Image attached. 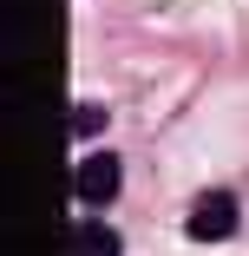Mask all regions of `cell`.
<instances>
[{"mask_svg": "<svg viewBox=\"0 0 249 256\" xmlns=\"http://www.w3.org/2000/svg\"><path fill=\"white\" fill-rule=\"evenodd\" d=\"M236 224H243L236 190H204V197L190 204V236L197 243H223V236H236Z\"/></svg>", "mask_w": 249, "mask_h": 256, "instance_id": "obj_1", "label": "cell"}, {"mask_svg": "<svg viewBox=\"0 0 249 256\" xmlns=\"http://www.w3.org/2000/svg\"><path fill=\"white\" fill-rule=\"evenodd\" d=\"M72 132H79V138L105 132V106H72Z\"/></svg>", "mask_w": 249, "mask_h": 256, "instance_id": "obj_4", "label": "cell"}, {"mask_svg": "<svg viewBox=\"0 0 249 256\" xmlns=\"http://www.w3.org/2000/svg\"><path fill=\"white\" fill-rule=\"evenodd\" d=\"M125 243H118V230L112 224H79L72 230V256H118Z\"/></svg>", "mask_w": 249, "mask_h": 256, "instance_id": "obj_3", "label": "cell"}, {"mask_svg": "<svg viewBox=\"0 0 249 256\" xmlns=\"http://www.w3.org/2000/svg\"><path fill=\"white\" fill-rule=\"evenodd\" d=\"M72 184H79V197H85V204H112L125 178H118V158H105V151H98V158H85V164L72 171Z\"/></svg>", "mask_w": 249, "mask_h": 256, "instance_id": "obj_2", "label": "cell"}]
</instances>
